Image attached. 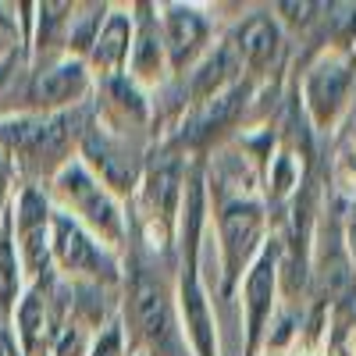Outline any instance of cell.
<instances>
[{
  "mask_svg": "<svg viewBox=\"0 0 356 356\" xmlns=\"http://www.w3.org/2000/svg\"><path fill=\"white\" fill-rule=\"evenodd\" d=\"M86 114L82 111H57L43 118H15L0 125V150L11 157L33 164V168H54L61 164L72 139L82 132Z\"/></svg>",
  "mask_w": 356,
  "mask_h": 356,
  "instance_id": "cell-1",
  "label": "cell"
},
{
  "mask_svg": "<svg viewBox=\"0 0 356 356\" xmlns=\"http://www.w3.org/2000/svg\"><path fill=\"white\" fill-rule=\"evenodd\" d=\"M200 221H203V186L200 178L186 193V264H182V310H186V328L196 346V356H218L214 346V321L203 303L200 278H196V253H200Z\"/></svg>",
  "mask_w": 356,
  "mask_h": 356,
  "instance_id": "cell-2",
  "label": "cell"
},
{
  "mask_svg": "<svg viewBox=\"0 0 356 356\" xmlns=\"http://www.w3.org/2000/svg\"><path fill=\"white\" fill-rule=\"evenodd\" d=\"M54 186H57V193L72 203V211L86 225H93L107 243L122 239V214H118L114 200L107 196V189L82 164H61V171H57V178H54Z\"/></svg>",
  "mask_w": 356,
  "mask_h": 356,
  "instance_id": "cell-3",
  "label": "cell"
},
{
  "mask_svg": "<svg viewBox=\"0 0 356 356\" xmlns=\"http://www.w3.org/2000/svg\"><path fill=\"white\" fill-rule=\"evenodd\" d=\"M129 300H132V321L139 335L150 342L157 353L175 356L178 349V335H175V317H171V303H168V289L161 285V278L136 271L132 275V289H129Z\"/></svg>",
  "mask_w": 356,
  "mask_h": 356,
  "instance_id": "cell-4",
  "label": "cell"
},
{
  "mask_svg": "<svg viewBox=\"0 0 356 356\" xmlns=\"http://www.w3.org/2000/svg\"><path fill=\"white\" fill-rule=\"evenodd\" d=\"M11 221H15V235H18V264H25V271L33 278H47V267H50V207H47L43 193L25 189Z\"/></svg>",
  "mask_w": 356,
  "mask_h": 356,
  "instance_id": "cell-5",
  "label": "cell"
},
{
  "mask_svg": "<svg viewBox=\"0 0 356 356\" xmlns=\"http://www.w3.org/2000/svg\"><path fill=\"white\" fill-rule=\"evenodd\" d=\"M50 253L57 257V264H61L68 275H89V278L111 275L107 253L89 239L86 228L65 211H50Z\"/></svg>",
  "mask_w": 356,
  "mask_h": 356,
  "instance_id": "cell-6",
  "label": "cell"
},
{
  "mask_svg": "<svg viewBox=\"0 0 356 356\" xmlns=\"http://www.w3.org/2000/svg\"><path fill=\"white\" fill-rule=\"evenodd\" d=\"M260 207L257 203H243V200H232L225 203L221 211V246H225V267H228V282L239 278L243 264L250 260L257 239H260Z\"/></svg>",
  "mask_w": 356,
  "mask_h": 356,
  "instance_id": "cell-7",
  "label": "cell"
},
{
  "mask_svg": "<svg viewBox=\"0 0 356 356\" xmlns=\"http://www.w3.org/2000/svg\"><path fill=\"white\" fill-rule=\"evenodd\" d=\"M15 321H18V349L36 356L47 339H54V321H50V289L47 285H33L22 300H18V310H15Z\"/></svg>",
  "mask_w": 356,
  "mask_h": 356,
  "instance_id": "cell-8",
  "label": "cell"
},
{
  "mask_svg": "<svg viewBox=\"0 0 356 356\" xmlns=\"http://www.w3.org/2000/svg\"><path fill=\"white\" fill-rule=\"evenodd\" d=\"M275 260L278 250L267 246L257 264L250 267V278H246V314H250V349L257 346L260 332H264V321L271 317V303H275Z\"/></svg>",
  "mask_w": 356,
  "mask_h": 356,
  "instance_id": "cell-9",
  "label": "cell"
},
{
  "mask_svg": "<svg viewBox=\"0 0 356 356\" xmlns=\"http://www.w3.org/2000/svg\"><path fill=\"white\" fill-rule=\"evenodd\" d=\"M164 47L171 54V65L182 68L189 57L200 50V43L207 40V22L200 11L193 8H182V4H171L168 15H164Z\"/></svg>",
  "mask_w": 356,
  "mask_h": 356,
  "instance_id": "cell-10",
  "label": "cell"
},
{
  "mask_svg": "<svg viewBox=\"0 0 356 356\" xmlns=\"http://www.w3.org/2000/svg\"><path fill=\"white\" fill-rule=\"evenodd\" d=\"M82 154L86 161L100 171V178L114 189H129L132 178H136V161L122 150L118 143H111L107 136H100L97 129L82 132Z\"/></svg>",
  "mask_w": 356,
  "mask_h": 356,
  "instance_id": "cell-11",
  "label": "cell"
},
{
  "mask_svg": "<svg viewBox=\"0 0 356 356\" xmlns=\"http://www.w3.org/2000/svg\"><path fill=\"white\" fill-rule=\"evenodd\" d=\"M178 182H182V164L175 154H157L146 171V203H150L154 218L171 225L175 207H178Z\"/></svg>",
  "mask_w": 356,
  "mask_h": 356,
  "instance_id": "cell-12",
  "label": "cell"
},
{
  "mask_svg": "<svg viewBox=\"0 0 356 356\" xmlns=\"http://www.w3.org/2000/svg\"><path fill=\"white\" fill-rule=\"evenodd\" d=\"M346 86H349V72H346V65L332 61V57L321 61L310 72V79H307V104H310V111H314V118L321 125L339 111V104L346 97Z\"/></svg>",
  "mask_w": 356,
  "mask_h": 356,
  "instance_id": "cell-13",
  "label": "cell"
},
{
  "mask_svg": "<svg viewBox=\"0 0 356 356\" xmlns=\"http://www.w3.org/2000/svg\"><path fill=\"white\" fill-rule=\"evenodd\" d=\"M82 89H86V68L79 61H65V65H54V68L40 72L29 97H33L36 107H61V104L79 100Z\"/></svg>",
  "mask_w": 356,
  "mask_h": 356,
  "instance_id": "cell-14",
  "label": "cell"
},
{
  "mask_svg": "<svg viewBox=\"0 0 356 356\" xmlns=\"http://www.w3.org/2000/svg\"><path fill=\"white\" fill-rule=\"evenodd\" d=\"M235 50H239V61L253 72L267 68L278 57L282 50V36H278V25L267 18V15H253L243 33H239V43H235Z\"/></svg>",
  "mask_w": 356,
  "mask_h": 356,
  "instance_id": "cell-15",
  "label": "cell"
},
{
  "mask_svg": "<svg viewBox=\"0 0 356 356\" xmlns=\"http://www.w3.org/2000/svg\"><path fill=\"white\" fill-rule=\"evenodd\" d=\"M243 72V61H239V50H235V43H221L211 57L203 61V68L196 72L193 79V93L203 100H211L218 93H225L228 86H235V75Z\"/></svg>",
  "mask_w": 356,
  "mask_h": 356,
  "instance_id": "cell-16",
  "label": "cell"
},
{
  "mask_svg": "<svg viewBox=\"0 0 356 356\" xmlns=\"http://www.w3.org/2000/svg\"><path fill=\"white\" fill-rule=\"evenodd\" d=\"M22 264L15 253V221L0 218V321L15 314L18 289H22Z\"/></svg>",
  "mask_w": 356,
  "mask_h": 356,
  "instance_id": "cell-17",
  "label": "cell"
},
{
  "mask_svg": "<svg viewBox=\"0 0 356 356\" xmlns=\"http://www.w3.org/2000/svg\"><path fill=\"white\" fill-rule=\"evenodd\" d=\"M243 97H246V89L235 82V86H228L225 93H218V97H211V100H203L200 104V114L193 118V125H189V139H207L211 132H218L221 125H228L232 118H235V111H239V104H243Z\"/></svg>",
  "mask_w": 356,
  "mask_h": 356,
  "instance_id": "cell-18",
  "label": "cell"
},
{
  "mask_svg": "<svg viewBox=\"0 0 356 356\" xmlns=\"http://www.w3.org/2000/svg\"><path fill=\"white\" fill-rule=\"evenodd\" d=\"M129 43H132V22L125 15H111V22L97 33L93 61L100 68H118L129 57Z\"/></svg>",
  "mask_w": 356,
  "mask_h": 356,
  "instance_id": "cell-19",
  "label": "cell"
},
{
  "mask_svg": "<svg viewBox=\"0 0 356 356\" xmlns=\"http://www.w3.org/2000/svg\"><path fill=\"white\" fill-rule=\"evenodd\" d=\"M161 65H164V40L157 36V29L150 18H143L139 33H136V43H132V72L139 79H157L161 75Z\"/></svg>",
  "mask_w": 356,
  "mask_h": 356,
  "instance_id": "cell-20",
  "label": "cell"
},
{
  "mask_svg": "<svg viewBox=\"0 0 356 356\" xmlns=\"http://www.w3.org/2000/svg\"><path fill=\"white\" fill-rule=\"evenodd\" d=\"M89 356H122V332L111 328V332L93 346V353H89Z\"/></svg>",
  "mask_w": 356,
  "mask_h": 356,
  "instance_id": "cell-21",
  "label": "cell"
},
{
  "mask_svg": "<svg viewBox=\"0 0 356 356\" xmlns=\"http://www.w3.org/2000/svg\"><path fill=\"white\" fill-rule=\"evenodd\" d=\"M11 171H15L11 154L0 150V211H4V200H8V189H11ZM0 218H4V214H0Z\"/></svg>",
  "mask_w": 356,
  "mask_h": 356,
  "instance_id": "cell-22",
  "label": "cell"
},
{
  "mask_svg": "<svg viewBox=\"0 0 356 356\" xmlns=\"http://www.w3.org/2000/svg\"><path fill=\"white\" fill-rule=\"evenodd\" d=\"M278 11H285L289 22H310V11H317V4H282Z\"/></svg>",
  "mask_w": 356,
  "mask_h": 356,
  "instance_id": "cell-23",
  "label": "cell"
},
{
  "mask_svg": "<svg viewBox=\"0 0 356 356\" xmlns=\"http://www.w3.org/2000/svg\"><path fill=\"white\" fill-rule=\"evenodd\" d=\"M0 356H22V349H18V342H15V335L0 324Z\"/></svg>",
  "mask_w": 356,
  "mask_h": 356,
  "instance_id": "cell-24",
  "label": "cell"
},
{
  "mask_svg": "<svg viewBox=\"0 0 356 356\" xmlns=\"http://www.w3.org/2000/svg\"><path fill=\"white\" fill-rule=\"evenodd\" d=\"M349 246L356 253V211H353V221H349Z\"/></svg>",
  "mask_w": 356,
  "mask_h": 356,
  "instance_id": "cell-25",
  "label": "cell"
}]
</instances>
